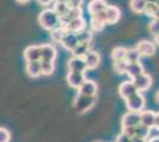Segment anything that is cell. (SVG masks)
<instances>
[{"label":"cell","instance_id":"6da1fadb","mask_svg":"<svg viewBox=\"0 0 159 142\" xmlns=\"http://www.w3.org/2000/svg\"><path fill=\"white\" fill-rule=\"evenodd\" d=\"M38 21H39L40 26L47 31H52L56 27L62 25L61 18L52 8H47V10L42 11L38 17Z\"/></svg>","mask_w":159,"mask_h":142},{"label":"cell","instance_id":"7a4b0ae2","mask_svg":"<svg viewBox=\"0 0 159 142\" xmlns=\"http://www.w3.org/2000/svg\"><path fill=\"white\" fill-rule=\"evenodd\" d=\"M126 101V108L128 109V111H133V113H141L145 109V97L140 93H137L133 96L128 97Z\"/></svg>","mask_w":159,"mask_h":142},{"label":"cell","instance_id":"3957f363","mask_svg":"<svg viewBox=\"0 0 159 142\" xmlns=\"http://www.w3.org/2000/svg\"><path fill=\"white\" fill-rule=\"evenodd\" d=\"M95 103V98L92 96H86V95L77 94L75 101H74V108L80 114H83L92 108Z\"/></svg>","mask_w":159,"mask_h":142},{"label":"cell","instance_id":"277c9868","mask_svg":"<svg viewBox=\"0 0 159 142\" xmlns=\"http://www.w3.org/2000/svg\"><path fill=\"white\" fill-rule=\"evenodd\" d=\"M132 82L138 93H144V91H146V90H148V89L151 88V85H152V77L148 74L144 72V74L137 76L135 78H133Z\"/></svg>","mask_w":159,"mask_h":142},{"label":"cell","instance_id":"5b68a950","mask_svg":"<svg viewBox=\"0 0 159 142\" xmlns=\"http://www.w3.org/2000/svg\"><path fill=\"white\" fill-rule=\"evenodd\" d=\"M68 69L71 72H83L87 70V64L84 61V57H76L73 56L68 61Z\"/></svg>","mask_w":159,"mask_h":142},{"label":"cell","instance_id":"8992f818","mask_svg":"<svg viewBox=\"0 0 159 142\" xmlns=\"http://www.w3.org/2000/svg\"><path fill=\"white\" fill-rule=\"evenodd\" d=\"M56 57H57V51L52 44L40 45V61L55 62Z\"/></svg>","mask_w":159,"mask_h":142},{"label":"cell","instance_id":"52a82bcc","mask_svg":"<svg viewBox=\"0 0 159 142\" xmlns=\"http://www.w3.org/2000/svg\"><path fill=\"white\" fill-rule=\"evenodd\" d=\"M105 13H106V23L109 25L116 24L121 18L120 8L118 6H114V5H107Z\"/></svg>","mask_w":159,"mask_h":142},{"label":"cell","instance_id":"ba28073f","mask_svg":"<svg viewBox=\"0 0 159 142\" xmlns=\"http://www.w3.org/2000/svg\"><path fill=\"white\" fill-rule=\"evenodd\" d=\"M135 50L139 52L140 56L150 57V56H153L156 52V44L148 41H141L137 44Z\"/></svg>","mask_w":159,"mask_h":142},{"label":"cell","instance_id":"9c48e42d","mask_svg":"<svg viewBox=\"0 0 159 142\" xmlns=\"http://www.w3.org/2000/svg\"><path fill=\"white\" fill-rule=\"evenodd\" d=\"M140 124V113L128 111L121 118V127H138Z\"/></svg>","mask_w":159,"mask_h":142},{"label":"cell","instance_id":"30bf717a","mask_svg":"<svg viewBox=\"0 0 159 142\" xmlns=\"http://www.w3.org/2000/svg\"><path fill=\"white\" fill-rule=\"evenodd\" d=\"M84 81H86V77H84L83 72H71V71H69L66 75V82H68L69 87H71L74 89H79Z\"/></svg>","mask_w":159,"mask_h":142},{"label":"cell","instance_id":"8fae6325","mask_svg":"<svg viewBox=\"0 0 159 142\" xmlns=\"http://www.w3.org/2000/svg\"><path fill=\"white\" fill-rule=\"evenodd\" d=\"M105 11L92 14L90 24H92V28H93L94 31H102L103 27L106 26L107 23H106V13H105Z\"/></svg>","mask_w":159,"mask_h":142},{"label":"cell","instance_id":"7c38bea8","mask_svg":"<svg viewBox=\"0 0 159 142\" xmlns=\"http://www.w3.org/2000/svg\"><path fill=\"white\" fill-rule=\"evenodd\" d=\"M118 91H119V95L124 98V100H127L128 97H131V96H133L134 94H137V93H138L132 81L122 82V83L119 85Z\"/></svg>","mask_w":159,"mask_h":142},{"label":"cell","instance_id":"4fadbf2b","mask_svg":"<svg viewBox=\"0 0 159 142\" xmlns=\"http://www.w3.org/2000/svg\"><path fill=\"white\" fill-rule=\"evenodd\" d=\"M77 90H79V94L94 97L98 93V84L94 81H87L86 80Z\"/></svg>","mask_w":159,"mask_h":142},{"label":"cell","instance_id":"5bb4252c","mask_svg":"<svg viewBox=\"0 0 159 142\" xmlns=\"http://www.w3.org/2000/svg\"><path fill=\"white\" fill-rule=\"evenodd\" d=\"M24 58L26 62L40 61V46L30 45L24 50Z\"/></svg>","mask_w":159,"mask_h":142},{"label":"cell","instance_id":"9a60e30c","mask_svg":"<svg viewBox=\"0 0 159 142\" xmlns=\"http://www.w3.org/2000/svg\"><path fill=\"white\" fill-rule=\"evenodd\" d=\"M64 26L66 27V30L69 32L77 33V32L86 28V21L82 17H80V18H75V19H71L70 21H68Z\"/></svg>","mask_w":159,"mask_h":142},{"label":"cell","instance_id":"2e32d148","mask_svg":"<svg viewBox=\"0 0 159 142\" xmlns=\"http://www.w3.org/2000/svg\"><path fill=\"white\" fill-rule=\"evenodd\" d=\"M61 44L62 46L64 47L68 51H73L75 46L79 44V41H77V37H76V33L74 32H66V34L63 37V39L61 41Z\"/></svg>","mask_w":159,"mask_h":142},{"label":"cell","instance_id":"e0dca14e","mask_svg":"<svg viewBox=\"0 0 159 142\" xmlns=\"http://www.w3.org/2000/svg\"><path fill=\"white\" fill-rule=\"evenodd\" d=\"M154 117H156V113H153L152 110H143L140 113V124L150 129L153 128Z\"/></svg>","mask_w":159,"mask_h":142},{"label":"cell","instance_id":"ac0fdd59","mask_svg":"<svg viewBox=\"0 0 159 142\" xmlns=\"http://www.w3.org/2000/svg\"><path fill=\"white\" fill-rule=\"evenodd\" d=\"M144 72H145V70H144V67H143V64H141L140 62H135V63H128L126 74L128 75V77H129L131 80L135 78L137 76L144 74Z\"/></svg>","mask_w":159,"mask_h":142},{"label":"cell","instance_id":"d6986e66","mask_svg":"<svg viewBox=\"0 0 159 142\" xmlns=\"http://www.w3.org/2000/svg\"><path fill=\"white\" fill-rule=\"evenodd\" d=\"M84 61H86V64H87V69L94 70V69H96L99 67L100 54L98 52H94V51H89L84 56Z\"/></svg>","mask_w":159,"mask_h":142},{"label":"cell","instance_id":"ffe728a7","mask_svg":"<svg viewBox=\"0 0 159 142\" xmlns=\"http://www.w3.org/2000/svg\"><path fill=\"white\" fill-rule=\"evenodd\" d=\"M107 7L106 0H92L88 4V12L90 13V15L98 12H102L105 11Z\"/></svg>","mask_w":159,"mask_h":142},{"label":"cell","instance_id":"44dd1931","mask_svg":"<svg viewBox=\"0 0 159 142\" xmlns=\"http://www.w3.org/2000/svg\"><path fill=\"white\" fill-rule=\"evenodd\" d=\"M26 72L30 77L32 78H37L39 77L42 72H40V61L36 62H27L26 63Z\"/></svg>","mask_w":159,"mask_h":142},{"label":"cell","instance_id":"7402d4cb","mask_svg":"<svg viewBox=\"0 0 159 142\" xmlns=\"http://www.w3.org/2000/svg\"><path fill=\"white\" fill-rule=\"evenodd\" d=\"M66 32H68L66 27L62 24L61 26L56 27L55 30L50 31V37H51V39H52L53 41H56V43H61V41L63 39V37L66 34Z\"/></svg>","mask_w":159,"mask_h":142},{"label":"cell","instance_id":"603a6c76","mask_svg":"<svg viewBox=\"0 0 159 142\" xmlns=\"http://www.w3.org/2000/svg\"><path fill=\"white\" fill-rule=\"evenodd\" d=\"M90 43H79L73 51V56H76V57H84L90 50Z\"/></svg>","mask_w":159,"mask_h":142},{"label":"cell","instance_id":"cb8c5ba5","mask_svg":"<svg viewBox=\"0 0 159 142\" xmlns=\"http://www.w3.org/2000/svg\"><path fill=\"white\" fill-rule=\"evenodd\" d=\"M80 17H82V10H81V7H79V8H70L69 12L61 19V21H62L63 25H66L68 21H70L71 19H75V18H80Z\"/></svg>","mask_w":159,"mask_h":142},{"label":"cell","instance_id":"d4e9b609","mask_svg":"<svg viewBox=\"0 0 159 142\" xmlns=\"http://www.w3.org/2000/svg\"><path fill=\"white\" fill-rule=\"evenodd\" d=\"M52 10L57 13V15L60 17L61 19H62V18L69 12L70 7L68 6V4H66V1H61V2H55V4H53Z\"/></svg>","mask_w":159,"mask_h":142},{"label":"cell","instance_id":"484cf974","mask_svg":"<svg viewBox=\"0 0 159 142\" xmlns=\"http://www.w3.org/2000/svg\"><path fill=\"white\" fill-rule=\"evenodd\" d=\"M55 71V63L48 61H40V72L44 76H50Z\"/></svg>","mask_w":159,"mask_h":142},{"label":"cell","instance_id":"4316f807","mask_svg":"<svg viewBox=\"0 0 159 142\" xmlns=\"http://www.w3.org/2000/svg\"><path fill=\"white\" fill-rule=\"evenodd\" d=\"M127 49L124 46H118L115 49H113L112 51V58L113 61H124L125 57H126Z\"/></svg>","mask_w":159,"mask_h":142},{"label":"cell","instance_id":"83f0119b","mask_svg":"<svg viewBox=\"0 0 159 142\" xmlns=\"http://www.w3.org/2000/svg\"><path fill=\"white\" fill-rule=\"evenodd\" d=\"M76 37H77V41L79 43H90L92 39H93V32L92 31H88V30H82L76 33Z\"/></svg>","mask_w":159,"mask_h":142},{"label":"cell","instance_id":"f1b7e54d","mask_svg":"<svg viewBox=\"0 0 159 142\" xmlns=\"http://www.w3.org/2000/svg\"><path fill=\"white\" fill-rule=\"evenodd\" d=\"M129 5H131V8H132V11L134 12V13L140 14L144 12L146 1L145 0H131Z\"/></svg>","mask_w":159,"mask_h":142},{"label":"cell","instance_id":"f546056e","mask_svg":"<svg viewBox=\"0 0 159 142\" xmlns=\"http://www.w3.org/2000/svg\"><path fill=\"white\" fill-rule=\"evenodd\" d=\"M140 57H141V56H140V54L135 49H127L125 61H126L127 63H135V62H139Z\"/></svg>","mask_w":159,"mask_h":142},{"label":"cell","instance_id":"4dcf8cb0","mask_svg":"<svg viewBox=\"0 0 159 142\" xmlns=\"http://www.w3.org/2000/svg\"><path fill=\"white\" fill-rule=\"evenodd\" d=\"M127 65H128V63L125 59L124 61H115L114 64H113V69H114V71L116 74L122 75V74H126Z\"/></svg>","mask_w":159,"mask_h":142},{"label":"cell","instance_id":"1f68e13d","mask_svg":"<svg viewBox=\"0 0 159 142\" xmlns=\"http://www.w3.org/2000/svg\"><path fill=\"white\" fill-rule=\"evenodd\" d=\"M150 131H151V129L147 128V127H144V126H141L139 124L138 127H135V136L137 137H141V139H148V136H150Z\"/></svg>","mask_w":159,"mask_h":142},{"label":"cell","instance_id":"d6a6232c","mask_svg":"<svg viewBox=\"0 0 159 142\" xmlns=\"http://www.w3.org/2000/svg\"><path fill=\"white\" fill-rule=\"evenodd\" d=\"M158 8L159 7L157 6V4H148V2H146L145 8H144V12H143V13H145L147 17L154 18V17H156V14H157Z\"/></svg>","mask_w":159,"mask_h":142},{"label":"cell","instance_id":"836d02e7","mask_svg":"<svg viewBox=\"0 0 159 142\" xmlns=\"http://www.w3.org/2000/svg\"><path fill=\"white\" fill-rule=\"evenodd\" d=\"M148 31H150V33H152L153 36H156V34L159 33V19L157 18H153L151 23L148 24Z\"/></svg>","mask_w":159,"mask_h":142},{"label":"cell","instance_id":"e575fe53","mask_svg":"<svg viewBox=\"0 0 159 142\" xmlns=\"http://www.w3.org/2000/svg\"><path fill=\"white\" fill-rule=\"evenodd\" d=\"M10 140H11L10 131L7 129L0 127V142H10Z\"/></svg>","mask_w":159,"mask_h":142},{"label":"cell","instance_id":"d590c367","mask_svg":"<svg viewBox=\"0 0 159 142\" xmlns=\"http://www.w3.org/2000/svg\"><path fill=\"white\" fill-rule=\"evenodd\" d=\"M121 133L132 139V137L135 136V127H122Z\"/></svg>","mask_w":159,"mask_h":142},{"label":"cell","instance_id":"8d00e7d4","mask_svg":"<svg viewBox=\"0 0 159 142\" xmlns=\"http://www.w3.org/2000/svg\"><path fill=\"white\" fill-rule=\"evenodd\" d=\"M66 2L70 8H79L83 4V0H66Z\"/></svg>","mask_w":159,"mask_h":142},{"label":"cell","instance_id":"74e56055","mask_svg":"<svg viewBox=\"0 0 159 142\" xmlns=\"http://www.w3.org/2000/svg\"><path fill=\"white\" fill-rule=\"evenodd\" d=\"M115 142H131V137H128L125 134L120 133L119 135L116 136V141Z\"/></svg>","mask_w":159,"mask_h":142},{"label":"cell","instance_id":"f35d334b","mask_svg":"<svg viewBox=\"0 0 159 142\" xmlns=\"http://www.w3.org/2000/svg\"><path fill=\"white\" fill-rule=\"evenodd\" d=\"M37 2L42 6H49L50 4H52L53 0H37Z\"/></svg>","mask_w":159,"mask_h":142},{"label":"cell","instance_id":"ab89813d","mask_svg":"<svg viewBox=\"0 0 159 142\" xmlns=\"http://www.w3.org/2000/svg\"><path fill=\"white\" fill-rule=\"evenodd\" d=\"M154 128L159 130V111L158 113H156V117H154V126H153Z\"/></svg>","mask_w":159,"mask_h":142},{"label":"cell","instance_id":"60d3db41","mask_svg":"<svg viewBox=\"0 0 159 142\" xmlns=\"http://www.w3.org/2000/svg\"><path fill=\"white\" fill-rule=\"evenodd\" d=\"M131 142H147L146 139H141V137H137V136H134L131 139Z\"/></svg>","mask_w":159,"mask_h":142},{"label":"cell","instance_id":"b9f144b4","mask_svg":"<svg viewBox=\"0 0 159 142\" xmlns=\"http://www.w3.org/2000/svg\"><path fill=\"white\" fill-rule=\"evenodd\" d=\"M147 142H159V136H153Z\"/></svg>","mask_w":159,"mask_h":142},{"label":"cell","instance_id":"7bdbcfd3","mask_svg":"<svg viewBox=\"0 0 159 142\" xmlns=\"http://www.w3.org/2000/svg\"><path fill=\"white\" fill-rule=\"evenodd\" d=\"M154 43H156V44L159 46V33L154 36Z\"/></svg>","mask_w":159,"mask_h":142},{"label":"cell","instance_id":"ee69618b","mask_svg":"<svg viewBox=\"0 0 159 142\" xmlns=\"http://www.w3.org/2000/svg\"><path fill=\"white\" fill-rule=\"evenodd\" d=\"M146 2H148V4H156L157 2V0H145Z\"/></svg>","mask_w":159,"mask_h":142},{"label":"cell","instance_id":"f6af8a7d","mask_svg":"<svg viewBox=\"0 0 159 142\" xmlns=\"http://www.w3.org/2000/svg\"><path fill=\"white\" fill-rule=\"evenodd\" d=\"M18 2H20V4H25V2H29L30 0H17Z\"/></svg>","mask_w":159,"mask_h":142},{"label":"cell","instance_id":"bcb514c9","mask_svg":"<svg viewBox=\"0 0 159 142\" xmlns=\"http://www.w3.org/2000/svg\"><path fill=\"white\" fill-rule=\"evenodd\" d=\"M156 100H157V102L159 103V90L156 93Z\"/></svg>","mask_w":159,"mask_h":142},{"label":"cell","instance_id":"7dc6e473","mask_svg":"<svg viewBox=\"0 0 159 142\" xmlns=\"http://www.w3.org/2000/svg\"><path fill=\"white\" fill-rule=\"evenodd\" d=\"M154 18L159 19V8H158V11H157V14H156V17H154Z\"/></svg>","mask_w":159,"mask_h":142},{"label":"cell","instance_id":"c3c4849f","mask_svg":"<svg viewBox=\"0 0 159 142\" xmlns=\"http://www.w3.org/2000/svg\"><path fill=\"white\" fill-rule=\"evenodd\" d=\"M55 2H61V1H66V0H53Z\"/></svg>","mask_w":159,"mask_h":142},{"label":"cell","instance_id":"681fc988","mask_svg":"<svg viewBox=\"0 0 159 142\" xmlns=\"http://www.w3.org/2000/svg\"><path fill=\"white\" fill-rule=\"evenodd\" d=\"M156 4H157V6L159 7V0H157V2H156Z\"/></svg>","mask_w":159,"mask_h":142},{"label":"cell","instance_id":"f907efd6","mask_svg":"<svg viewBox=\"0 0 159 142\" xmlns=\"http://www.w3.org/2000/svg\"><path fill=\"white\" fill-rule=\"evenodd\" d=\"M96 142H100V141H96Z\"/></svg>","mask_w":159,"mask_h":142}]
</instances>
